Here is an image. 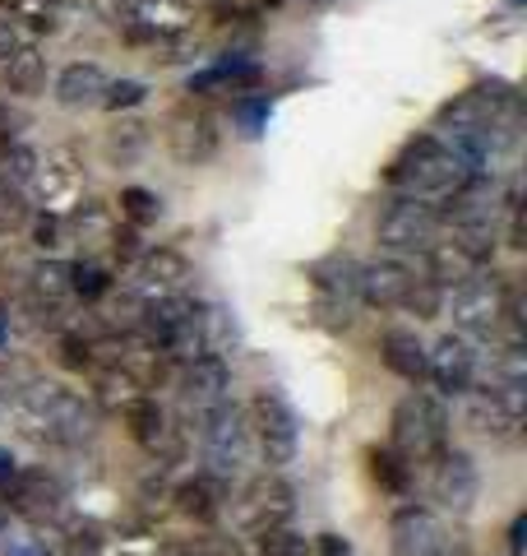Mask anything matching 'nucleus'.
Listing matches in <instances>:
<instances>
[{
	"mask_svg": "<svg viewBox=\"0 0 527 556\" xmlns=\"http://www.w3.org/2000/svg\"><path fill=\"white\" fill-rule=\"evenodd\" d=\"M14 413H20V422L47 445L75 450L98 437V408L88 404L83 394L56 386V380H28V386L14 394Z\"/></svg>",
	"mask_w": 527,
	"mask_h": 556,
	"instance_id": "f257e3e1",
	"label": "nucleus"
},
{
	"mask_svg": "<svg viewBox=\"0 0 527 556\" xmlns=\"http://www.w3.org/2000/svg\"><path fill=\"white\" fill-rule=\"evenodd\" d=\"M389 190L394 195H408V200H426V204H445L453 190L472 181V167L453 153L439 135H416L408 149L389 163Z\"/></svg>",
	"mask_w": 527,
	"mask_h": 556,
	"instance_id": "f03ea898",
	"label": "nucleus"
},
{
	"mask_svg": "<svg viewBox=\"0 0 527 556\" xmlns=\"http://www.w3.org/2000/svg\"><path fill=\"white\" fill-rule=\"evenodd\" d=\"M195 441H200V459H204V473L227 482H241L250 473V459H255V431L245 422V413L236 404H222L214 417H204L195 427Z\"/></svg>",
	"mask_w": 527,
	"mask_h": 556,
	"instance_id": "7ed1b4c3",
	"label": "nucleus"
},
{
	"mask_svg": "<svg viewBox=\"0 0 527 556\" xmlns=\"http://www.w3.org/2000/svg\"><path fill=\"white\" fill-rule=\"evenodd\" d=\"M389 427H394V450L408 464H430L435 455L449 450V413L426 390H412L408 399H398Z\"/></svg>",
	"mask_w": 527,
	"mask_h": 556,
	"instance_id": "20e7f679",
	"label": "nucleus"
},
{
	"mask_svg": "<svg viewBox=\"0 0 527 556\" xmlns=\"http://www.w3.org/2000/svg\"><path fill=\"white\" fill-rule=\"evenodd\" d=\"M509 288L496 269H477L467 278V283L453 288L449 298V316H453V329H459L463 339H496L500 325L509 320Z\"/></svg>",
	"mask_w": 527,
	"mask_h": 556,
	"instance_id": "39448f33",
	"label": "nucleus"
},
{
	"mask_svg": "<svg viewBox=\"0 0 527 556\" xmlns=\"http://www.w3.org/2000/svg\"><path fill=\"white\" fill-rule=\"evenodd\" d=\"M439 232H445V218L439 208L426 204V200H408V195H394L389 204L380 208V223H375V241L394 260L402 255H426Z\"/></svg>",
	"mask_w": 527,
	"mask_h": 556,
	"instance_id": "423d86ee",
	"label": "nucleus"
},
{
	"mask_svg": "<svg viewBox=\"0 0 527 556\" xmlns=\"http://www.w3.org/2000/svg\"><path fill=\"white\" fill-rule=\"evenodd\" d=\"M250 431H255V445L269 468H287L296 459V441H301V431H296V413L283 394L273 390H259L250 399Z\"/></svg>",
	"mask_w": 527,
	"mask_h": 556,
	"instance_id": "0eeeda50",
	"label": "nucleus"
},
{
	"mask_svg": "<svg viewBox=\"0 0 527 556\" xmlns=\"http://www.w3.org/2000/svg\"><path fill=\"white\" fill-rule=\"evenodd\" d=\"M176 394H181V413L190 431H195L204 417H214L222 404H232V371H227L222 357H195L181 367Z\"/></svg>",
	"mask_w": 527,
	"mask_h": 556,
	"instance_id": "6e6552de",
	"label": "nucleus"
},
{
	"mask_svg": "<svg viewBox=\"0 0 527 556\" xmlns=\"http://www.w3.org/2000/svg\"><path fill=\"white\" fill-rule=\"evenodd\" d=\"M389 543H394V556H459L453 529L426 506H402L389 519Z\"/></svg>",
	"mask_w": 527,
	"mask_h": 556,
	"instance_id": "1a4fd4ad",
	"label": "nucleus"
},
{
	"mask_svg": "<svg viewBox=\"0 0 527 556\" xmlns=\"http://www.w3.org/2000/svg\"><path fill=\"white\" fill-rule=\"evenodd\" d=\"M463 417L481 441H514L523 427V390H500V386L467 390Z\"/></svg>",
	"mask_w": 527,
	"mask_h": 556,
	"instance_id": "9d476101",
	"label": "nucleus"
},
{
	"mask_svg": "<svg viewBox=\"0 0 527 556\" xmlns=\"http://www.w3.org/2000/svg\"><path fill=\"white\" fill-rule=\"evenodd\" d=\"M190 278H195V269H190V260L181 251L157 247V251L139 255L134 278L126 283V292L139 298V302H167V298H185Z\"/></svg>",
	"mask_w": 527,
	"mask_h": 556,
	"instance_id": "9b49d317",
	"label": "nucleus"
},
{
	"mask_svg": "<svg viewBox=\"0 0 527 556\" xmlns=\"http://www.w3.org/2000/svg\"><path fill=\"white\" fill-rule=\"evenodd\" d=\"M33 190H38L47 214H69L83 200V163L69 149H51L33 167Z\"/></svg>",
	"mask_w": 527,
	"mask_h": 556,
	"instance_id": "f8f14e48",
	"label": "nucleus"
},
{
	"mask_svg": "<svg viewBox=\"0 0 527 556\" xmlns=\"http://www.w3.org/2000/svg\"><path fill=\"white\" fill-rule=\"evenodd\" d=\"M116 24H126L130 38L171 42V38H185L190 33V24H195V5H190V0H130Z\"/></svg>",
	"mask_w": 527,
	"mask_h": 556,
	"instance_id": "ddd939ff",
	"label": "nucleus"
},
{
	"mask_svg": "<svg viewBox=\"0 0 527 556\" xmlns=\"http://www.w3.org/2000/svg\"><path fill=\"white\" fill-rule=\"evenodd\" d=\"M310 278H314V288H320V311L333 325H347L361 302V265L351 255H329L310 269Z\"/></svg>",
	"mask_w": 527,
	"mask_h": 556,
	"instance_id": "4468645a",
	"label": "nucleus"
},
{
	"mask_svg": "<svg viewBox=\"0 0 527 556\" xmlns=\"http://www.w3.org/2000/svg\"><path fill=\"white\" fill-rule=\"evenodd\" d=\"M477 367H481V353H477V343L463 334H445L426 353V380H435V390H445L453 399H463L472 390Z\"/></svg>",
	"mask_w": 527,
	"mask_h": 556,
	"instance_id": "2eb2a0df",
	"label": "nucleus"
},
{
	"mask_svg": "<svg viewBox=\"0 0 527 556\" xmlns=\"http://www.w3.org/2000/svg\"><path fill=\"white\" fill-rule=\"evenodd\" d=\"M435 473H430V496L445 506L449 515H472L481 496V478H477V464H472L463 450H445L435 455Z\"/></svg>",
	"mask_w": 527,
	"mask_h": 556,
	"instance_id": "dca6fc26",
	"label": "nucleus"
},
{
	"mask_svg": "<svg viewBox=\"0 0 527 556\" xmlns=\"http://www.w3.org/2000/svg\"><path fill=\"white\" fill-rule=\"evenodd\" d=\"M292 510H296V492L273 473L255 478L250 486H245V496H241V525L250 529L255 538L269 533V529H283L292 519Z\"/></svg>",
	"mask_w": 527,
	"mask_h": 556,
	"instance_id": "f3484780",
	"label": "nucleus"
},
{
	"mask_svg": "<svg viewBox=\"0 0 527 556\" xmlns=\"http://www.w3.org/2000/svg\"><path fill=\"white\" fill-rule=\"evenodd\" d=\"M28 306L42 325H61L75 306V288H69V265L61 260H47V265L33 269V283H28Z\"/></svg>",
	"mask_w": 527,
	"mask_h": 556,
	"instance_id": "a211bd4d",
	"label": "nucleus"
},
{
	"mask_svg": "<svg viewBox=\"0 0 527 556\" xmlns=\"http://www.w3.org/2000/svg\"><path fill=\"white\" fill-rule=\"evenodd\" d=\"M412 283H416V274L394 255L361 265V302L375 311H402V298L412 292Z\"/></svg>",
	"mask_w": 527,
	"mask_h": 556,
	"instance_id": "6ab92c4d",
	"label": "nucleus"
},
{
	"mask_svg": "<svg viewBox=\"0 0 527 556\" xmlns=\"http://www.w3.org/2000/svg\"><path fill=\"white\" fill-rule=\"evenodd\" d=\"M167 144L171 153L181 163H204V159H214L218 153V126H214V116L208 112H176L171 116V126H167Z\"/></svg>",
	"mask_w": 527,
	"mask_h": 556,
	"instance_id": "aec40b11",
	"label": "nucleus"
},
{
	"mask_svg": "<svg viewBox=\"0 0 527 556\" xmlns=\"http://www.w3.org/2000/svg\"><path fill=\"white\" fill-rule=\"evenodd\" d=\"M120 413H126V427H130V437H134L139 445H144V450H153V455H163V459H176V455H181V445H176L171 427H167V413L157 408V399L139 394L134 404H126Z\"/></svg>",
	"mask_w": 527,
	"mask_h": 556,
	"instance_id": "412c9836",
	"label": "nucleus"
},
{
	"mask_svg": "<svg viewBox=\"0 0 527 556\" xmlns=\"http://www.w3.org/2000/svg\"><path fill=\"white\" fill-rule=\"evenodd\" d=\"M5 496H10V506L20 510V515H28V519H51L61 510V486H56V478H47V473H14L10 482H5Z\"/></svg>",
	"mask_w": 527,
	"mask_h": 556,
	"instance_id": "4be33fe9",
	"label": "nucleus"
},
{
	"mask_svg": "<svg viewBox=\"0 0 527 556\" xmlns=\"http://www.w3.org/2000/svg\"><path fill=\"white\" fill-rule=\"evenodd\" d=\"M477 269H486V265L463 247L459 237H449V241L439 237L435 247L426 251V278H430L435 288H459V283H467V278L477 274Z\"/></svg>",
	"mask_w": 527,
	"mask_h": 556,
	"instance_id": "5701e85b",
	"label": "nucleus"
},
{
	"mask_svg": "<svg viewBox=\"0 0 527 556\" xmlns=\"http://www.w3.org/2000/svg\"><path fill=\"white\" fill-rule=\"evenodd\" d=\"M107 70L98 61H69L61 75H56V102L61 108H93L107 93Z\"/></svg>",
	"mask_w": 527,
	"mask_h": 556,
	"instance_id": "b1692460",
	"label": "nucleus"
},
{
	"mask_svg": "<svg viewBox=\"0 0 527 556\" xmlns=\"http://www.w3.org/2000/svg\"><path fill=\"white\" fill-rule=\"evenodd\" d=\"M380 362L394 376L412 380V386L426 380V343L416 339V329H384L380 334Z\"/></svg>",
	"mask_w": 527,
	"mask_h": 556,
	"instance_id": "393cba45",
	"label": "nucleus"
},
{
	"mask_svg": "<svg viewBox=\"0 0 527 556\" xmlns=\"http://www.w3.org/2000/svg\"><path fill=\"white\" fill-rule=\"evenodd\" d=\"M69 228H75V241L83 251H107L120 223H116V208L102 204V200H88V204H75L69 208Z\"/></svg>",
	"mask_w": 527,
	"mask_h": 556,
	"instance_id": "a878e982",
	"label": "nucleus"
},
{
	"mask_svg": "<svg viewBox=\"0 0 527 556\" xmlns=\"http://www.w3.org/2000/svg\"><path fill=\"white\" fill-rule=\"evenodd\" d=\"M222 501H227V486L218 478H208V473H195V478H185L181 486H176V510H181L185 519H200V525H214V519L222 515Z\"/></svg>",
	"mask_w": 527,
	"mask_h": 556,
	"instance_id": "bb28decb",
	"label": "nucleus"
},
{
	"mask_svg": "<svg viewBox=\"0 0 527 556\" xmlns=\"http://www.w3.org/2000/svg\"><path fill=\"white\" fill-rule=\"evenodd\" d=\"M0 79H5V89L14 98H38L47 89V61L33 47H24L20 56H10L5 65H0Z\"/></svg>",
	"mask_w": 527,
	"mask_h": 556,
	"instance_id": "cd10ccee",
	"label": "nucleus"
},
{
	"mask_svg": "<svg viewBox=\"0 0 527 556\" xmlns=\"http://www.w3.org/2000/svg\"><path fill=\"white\" fill-rule=\"evenodd\" d=\"M486 386H500V390H527V353L518 339H509L504 348L486 357Z\"/></svg>",
	"mask_w": 527,
	"mask_h": 556,
	"instance_id": "c85d7f7f",
	"label": "nucleus"
},
{
	"mask_svg": "<svg viewBox=\"0 0 527 556\" xmlns=\"http://www.w3.org/2000/svg\"><path fill=\"white\" fill-rule=\"evenodd\" d=\"M139 390H144V380H139L130 367H120V362L112 371L98 376V404L102 408H126V404H134V399H139Z\"/></svg>",
	"mask_w": 527,
	"mask_h": 556,
	"instance_id": "c756f323",
	"label": "nucleus"
},
{
	"mask_svg": "<svg viewBox=\"0 0 527 556\" xmlns=\"http://www.w3.org/2000/svg\"><path fill=\"white\" fill-rule=\"evenodd\" d=\"M28 223H33V204H28V195H24V186L0 181V237L24 232Z\"/></svg>",
	"mask_w": 527,
	"mask_h": 556,
	"instance_id": "7c9ffc66",
	"label": "nucleus"
},
{
	"mask_svg": "<svg viewBox=\"0 0 527 556\" xmlns=\"http://www.w3.org/2000/svg\"><path fill=\"white\" fill-rule=\"evenodd\" d=\"M69 288H75V302H102L112 298V274L98 260H83V265H69Z\"/></svg>",
	"mask_w": 527,
	"mask_h": 556,
	"instance_id": "2f4dec72",
	"label": "nucleus"
},
{
	"mask_svg": "<svg viewBox=\"0 0 527 556\" xmlns=\"http://www.w3.org/2000/svg\"><path fill=\"white\" fill-rule=\"evenodd\" d=\"M120 218H126L130 228L139 232V228H149V223L163 218V200H157L153 190L130 186V190H120Z\"/></svg>",
	"mask_w": 527,
	"mask_h": 556,
	"instance_id": "473e14b6",
	"label": "nucleus"
},
{
	"mask_svg": "<svg viewBox=\"0 0 527 556\" xmlns=\"http://www.w3.org/2000/svg\"><path fill=\"white\" fill-rule=\"evenodd\" d=\"M371 473L380 486L389 492H408V478H412V464L398 455V450H371Z\"/></svg>",
	"mask_w": 527,
	"mask_h": 556,
	"instance_id": "72a5a7b5",
	"label": "nucleus"
},
{
	"mask_svg": "<svg viewBox=\"0 0 527 556\" xmlns=\"http://www.w3.org/2000/svg\"><path fill=\"white\" fill-rule=\"evenodd\" d=\"M439 306H445V288H435L430 278H416L412 292L402 298V311H408V316H416V320H435Z\"/></svg>",
	"mask_w": 527,
	"mask_h": 556,
	"instance_id": "f704fd0d",
	"label": "nucleus"
},
{
	"mask_svg": "<svg viewBox=\"0 0 527 556\" xmlns=\"http://www.w3.org/2000/svg\"><path fill=\"white\" fill-rule=\"evenodd\" d=\"M259 556H314V547L306 543L301 533H292V529L283 525V529L259 533Z\"/></svg>",
	"mask_w": 527,
	"mask_h": 556,
	"instance_id": "c9c22d12",
	"label": "nucleus"
},
{
	"mask_svg": "<svg viewBox=\"0 0 527 556\" xmlns=\"http://www.w3.org/2000/svg\"><path fill=\"white\" fill-rule=\"evenodd\" d=\"M28 228H33V247L38 251H61L65 247V218L61 214H42V218H33Z\"/></svg>",
	"mask_w": 527,
	"mask_h": 556,
	"instance_id": "e433bc0d",
	"label": "nucleus"
},
{
	"mask_svg": "<svg viewBox=\"0 0 527 556\" xmlns=\"http://www.w3.org/2000/svg\"><path fill=\"white\" fill-rule=\"evenodd\" d=\"M144 84L139 79H116V84H107V93H102V102H107L112 112H120V108H139V102H144Z\"/></svg>",
	"mask_w": 527,
	"mask_h": 556,
	"instance_id": "4c0bfd02",
	"label": "nucleus"
},
{
	"mask_svg": "<svg viewBox=\"0 0 527 556\" xmlns=\"http://www.w3.org/2000/svg\"><path fill=\"white\" fill-rule=\"evenodd\" d=\"M24 47H33L28 42V28L14 20V14H5V20H0V65H5L10 56H20Z\"/></svg>",
	"mask_w": 527,
	"mask_h": 556,
	"instance_id": "58836bf2",
	"label": "nucleus"
},
{
	"mask_svg": "<svg viewBox=\"0 0 527 556\" xmlns=\"http://www.w3.org/2000/svg\"><path fill=\"white\" fill-rule=\"evenodd\" d=\"M144 126H116L112 130V139H107V153H112V159H130V153H139V149H144Z\"/></svg>",
	"mask_w": 527,
	"mask_h": 556,
	"instance_id": "ea45409f",
	"label": "nucleus"
},
{
	"mask_svg": "<svg viewBox=\"0 0 527 556\" xmlns=\"http://www.w3.org/2000/svg\"><path fill=\"white\" fill-rule=\"evenodd\" d=\"M33 167H38V153H33V149H20V144L5 149V172H10L5 181H14V186L33 181Z\"/></svg>",
	"mask_w": 527,
	"mask_h": 556,
	"instance_id": "a19ab883",
	"label": "nucleus"
},
{
	"mask_svg": "<svg viewBox=\"0 0 527 556\" xmlns=\"http://www.w3.org/2000/svg\"><path fill=\"white\" fill-rule=\"evenodd\" d=\"M98 547H102V533L93 525H83V529L69 533V552H75V556H93Z\"/></svg>",
	"mask_w": 527,
	"mask_h": 556,
	"instance_id": "79ce46f5",
	"label": "nucleus"
},
{
	"mask_svg": "<svg viewBox=\"0 0 527 556\" xmlns=\"http://www.w3.org/2000/svg\"><path fill=\"white\" fill-rule=\"evenodd\" d=\"M314 556H351V543L343 533H320V543H314Z\"/></svg>",
	"mask_w": 527,
	"mask_h": 556,
	"instance_id": "37998d69",
	"label": "nucleus"
},
{
	"mask_svg": "<svg viewBox=\"0 0 527 556\" xmlns=\"http://www.w3.org/2000/svg\"><path fill=\"white\" fill-rule=\"evenodd\" d=\"M163 556H214V552H208V543H176Z\"/></svg>",
	"mask_w": 527,
	"mask_h": 556,
	"instance_id": "c03bdc74",
	"label": "nucleus"
},
{
	"mask_svg": "<svg viewBox=\"0 0 527 556\" xmlns=\"http://www.w3.org/2000/svg\"><path fill=\"white\" fill-rule=\"evenodd\" d=\"M10 139H14V116L0 108V149H10Z\"/></svg>",
	"mask_w": 527,
	"mask_h": 556,
	"instance_id": "a18cd8bd",
	"label": "nucleus"
},
{
	"mask_svg": "<svg viewBox=\"0 0 527 556\" xmlns=\"http://www.w3.org/2000/svg\"><path fill=\"white\" fill-rule=\"evenodd\" d=\"M20 468H14V459H10V450H0V482H10Z\"/></svg>",
	"mask_w": 527,
	"mask_h": 556,
	"instance_id": "49530a36",
	"label": "nucleus"
},
{
	"mask_svg": "<svg viewBox=\"0 0 527 556\" xmlns=\"http://www.w3.org/2000/svg\"><path fill=\"white\" fill-rule=\"evenodd\" d=\"M0 5H10V10H14V0H0Z\"/></svg>",
	"mask_w": 527,
	"mask_h": 556,
	"instance_id": "de8ad7c7",
	"label": "nucleus"
}]
</instances>
